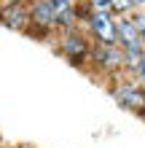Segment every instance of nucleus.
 <instances>
[{
	"label": "nucleus",
	"instance_id": "1",
	"mask_svg": "<svg viewBox=\"0 0 145 148\" xmlns=\"http://www.w3.org/2000/svg\"><path fill=\"white\" fill-rule=\"evenodd\" d=\"M86 73L105 86L124 78V49L118 43H94Z\"/></svg>",
	"mask_w": 145,
	"mask_h": 148
},
{
	"label": "nucleus",
	"instance_id": "2",
	"mask_svg": "<svg viewBox=\"0 0 145 148\" xmlns=\"http://www.w3.org/2000/svg\"><path fill=\"white\" fill-rule=\"evenodd\" d=\"M57 54L65 59L70 67L75 70H83L86 73L89 67V57H91V49H94V40L89 38V32L83 27H73V30H65L59 32V38L54 43Z\"/></svg>",
	"mask_w": 145,
	"mask_h": 148
},
{
	"label": "nucleus",
	"instance_id": "3",
	"mask_svg": "<svg viewBox=\"0 0 145 148\" xmlns=\"http://www.w3.org/2000/svg\"><path fill=\"white\" fill-rule=\"evenodd\" d=\"M108 92L124 113H132L134 119L145 121V84H140L137 78L124 75L118 81L108 84Z\"/></svg>",
	"mask_w": 145,
	"mask_h": 148
},
{
	"label": "nucleus",
	"instance_id": "4",
	"mask_svg": "<svg viewBox=\"0 0 145 148\" xmlns=\"http://www.w3.org/2000/svg\"><path fill=\"white\" fill-rule=\"evenodd\" d=\"M27 38H35L40 43L54 46L59 38V24H57V11L51 0H32L30 3V30Z\"/></svg>",
	"mask_w": 145,
	"mask_h": 148
},
{
	"label": "nucleus",
	"instance_id": "5",
	"mask_svg": "<svg viewBox=\"0 0 145 148\" xmlns=\"http://www.w3.org/2000/svg\"><path fill=\"white\" fill-rule=\"evenodd\" d=\"M81 27L89 32V38L94 43H116V38H118V16L113 11H94L91 8L89 19Z\"/></svg>",
	"mask_w": 145,
	"mask_h": 148
},
{
	"label": "nucleus",
	"instance_id": "6",
	"mask_svg": "<svg viewBox=\"0 0 145 148\" xmlns=\"http://www.w3.org/2000/svg\"><path fill=\"white\" fill-rule=\"evenodd\" d=\"M0 24L11 32L27 35V30H30V5H24V3H0Z\"/></svg>",
	"mask_w": 145,
	"mask_h": 148
},
{
	"label": "nucleus",
	"instance_id": "7",
	"mask_svg": "<svg viewBox=\"0 0 145 148\" xmlns=\"http://www.w3.org/2000/svg\"><path fill=\"white\" fill-rule=\"evenodd\" d=\"M116 43L124 51H137V54L145 51V40L140 38V32H137V27H134L132 16H118V38H116Z\"/></svg>",
	"mask_w": 145,
	"mask_h": 148
},
{
	"label": "nucleus",
	"instance_id": "8",
	"mask_svg": "<svg viewBox=\"0 0 145 148\" xmlns=\"http://www.w3.org/2000/svg\"><path fill=\"white\" fill-rule=\"evenodd\" d=\"M54 11H57L59 32L81 27V22H78V3H75V0H54Z\"/></svg>",
	"mask_w": 145,
	"mask_h": 148
},
{
	"label": "nucleus",
	"instance_id": "9",
	"mask_svg": "<svg viewBox=\"0 0 145 148\" xmlns=\"http://www.w3.org/2000/svg\"><path fill=\"white\" fill-rule=\"evenodd\" d=\"M110 11H113L116 16H132L137 8H134L132 0H113V3H110Z\"/></svg>",
	"mask_w": 145,
	"mask_h": 148
},
{
	"label": "nucleus",
	"instance_id": "10",
	"mask_svg": "<svg viewBox=\"0 0 145 148\" xmlns=\"http://www.w3.org/2000/svg\"><path fill=\"white\" fill-rule=\"evenodd\" d=\"M132 22H134V27H137L140 38L145 40V8H140V11H134V14H132Z\"/></svg>",
	"mask_w": 145,
	"mask_h": 148
},
{
	"label": "nucleus",
	"instance_id": "11",
	"mask_svg": "<svg viewBox=\"0 0 145 148\" xmlns=\"http://www.w3.org/2000/svg\"><path fill=\"white\" fill-rule=\"evenodd\" d=\"M86 3L94 8V11H110V3H113V0H86Z\"/></svg>",
	"mask_w": 145,
	"mask_h": 148
},
{
	"label": "nucleus",
	"instance_id": "12",
	"mask_svg": "<svg viewBox=\"0 0 145 148\" xmlns=\"http://www.w3.org/2000/svg\"><path fill=\"white\" fill-rule=\"evenodd\" d=\"M134 78H137L140 84H145V54H142V59H140V65H137V73H134Z\"/></svg>",
	"mask_w": 145,
	"mask_h": 148
},
{
	"label": "nucleus",
	"instance_id": "13",
	"mask_svg": "<svg viewBox=\"0 0 145 148\" xmlns=\"http://www.w3.org/2000/svg\"><path fill=\"white\" fill-rule=\"evenodd\" d=\"M0 3H24V5H30L32 0H0Z\"/></svg>",
	"mask_w": 145,
	"mask_h": 148
},
{
	"label": "nucleus",
	"instance_id": "14",
	"mask_svg": "<svg viewBox=\"0 0 145 148\" xmlns=\"http://www.w3.org/2000/svg\"><path fill=\"white\" fill-rule=\"evenodd\" d=\"M132 3H134V8H137V11H140V8H145V0H132Z\"/></svg>",
	"mask_w": 145,
	"mask_h": 148
},
{
	"label": "nucleus",
	"instance_id": "15",
	"mask_svg": "<svg viewBox=\"0 0 145 148\" xmlns=\"http://www.w3.org/2000/svg\"><path fill=\"white\" fill-rule=\"evenodd\" d=\"M75 3H86V0H75Z\"/></svg>",
	"mask_w": 145,
	"mask_h": 148
},
{
	"label": "nucleus",
	"instance_id": "16",
	"mask_svg": "<svg viewBox=\"0 0 145 148\" xmlns=\"http://www.w3.org/2000/svg\"><path fill=\"white\" fill-rule=\"evenodd\" d=\"M0 148H8V145H3V143H0Z\"/></svg>",
	"mask_w": 145,
	"mask_h": 148
},
{
	"label": "nucleus",
	"instance_id": "17",
	"mask_svg": "<svg viewBox=\"0 0 145 148\" xmlns=\"http://www.w3.org/2000/svg\"><path fill=\"white\" fill-rule=\"evenodd\" d=\"M22 148H32V145H22Z\"/></svg>",
	"mask_w": 145,
	"mask_h": 148
},
{
	"label": "nucleus",
	"instance_id": "18",
	"mask_svg": "<svg viewBox=\"0 0 145 148\" xmlns=\"http://www.w3.org/2000/svg\"><path fill=\"white\" fill-rule=\"evenodd\" d=\"M51 3H54V0H51Z\"/></svg>",
	"mask_w": 145,
	"mask_h": 148
}]
</instances>
